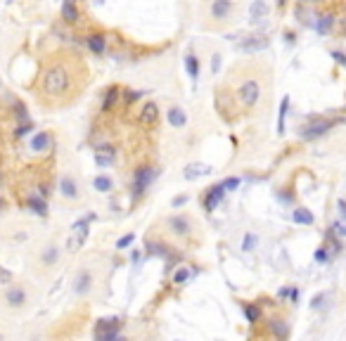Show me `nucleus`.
<instances>
[{"mask_svg": "<svg viewBox=\"0 0 346 341\" xmlns=\"http://www.w3.org/2000/svg\"><path fill=\"white\" fill-rule=\"evenodd\" d=\"M40 90L48 97H64L71 90V71L62 62L48 64L40 76Z\"/></svg>", "mask_w": 346, "mask_h": 341, "instance_id": "f257e3e1", "label": "nucleus"}, {"mask_svg": "<svg viewBox=\"0 0 346 341\" xmlns=\"http://www.w3.org/2000/svg\"><path fill=\"white\" fill-rule=\"evenodd\" d=\"M263 95V88H261V81L259 79H244V81L237 85L235 90V100L242 109H252L259 105V100Z\"/></svg>", "mask_w": 346, "mask_h": 341, "instance_id": "f03ea898", "label": "nucleus"}, {"mask_svg": "<svg viewBox=\"0 0 346 341\" xmlns=\"http://www.w3.org/2000/svg\"><path fill=\"white\" fill-rule=\"evenodd\" d=\"M95 285H97V277H95V273L88 265H81L79 270L74 273V277H71V291H74V296H79V299L90 296Z\"/></svg>", "mask_w": 346, "mask_h": 341, "instance_id": "7ed1b4c3", "label": "nucleus"}, {"mask_svg": "<svg viewBox=\"0 0 346 341\" xmlns=\"http://www.w3.org/2000/svg\"><path fill=\"white\" fill-rule=\"evenodd\" d=\"M237 12V0H209V19L216 26H223L228 22H232V14Z\"/></svg>", "mask_w": 346, "mask_h": 341, "instance_id": "20e7f679", "label": "nucleus"}, {"mask_svg": "<svg viewBox=\"0 0 346 341\" xmlns=\"http://www.w3.org/2000/svg\"><path fill=\"white\" fill-rule=\"evenodd\" d=\"M2 303L10 311H24L29 306V289L19 282H10L2 291Z\"/></svg>", "mask_w": 346, "mask_h": 341, "instance_id": "39448f33", "label": "nucleus"}, {"mask_svg": "<svg viewBox=\"0 0 346 341\" xmlns=\"http://www.w3.org/2000/svg\"><path fill=\"white\" fill-rule=\"evenodd\" d=\"M334 123L337 121H330V119H313L299 131V135H301V140H318V137L327 135L332 131Z\"/></svg>", "mask_w": 346, "mask_h": 341, "instance_id": "423d86ee", "label": "nucleus"}, {"mask_svg": "<svg viewBox=\"0 0 346 341\" xmlns=\"http://www.w3.org/2000/svg\"><path fill=\"white\" fill-rule=\"evenodd\" d=\"M157 173H159V171H154L152 166H143V168H138V171H135V176H133V197H135V199L145 194L147 187L154 183Z\"/></svg>", "mask_w": 346, "mask_h": 341, "instance_id": "0eeeda50", "label": "nucleus"}, {"mask_svg": "<svg viewBox=\"0 0 346 341\" xmlns=\"http://www.w3.org/2000/svg\"><path fill=\"white\" fill-rule=\"evenodd\" d=\"M59 259H62V249H59V244H55V242H48V244L40 246V251H38V263H40V268H45V270H53L55 265L59 263Z\"/></svg>", "mask_w": 346, "mask_h": 341, "instance_id": "6e6552de", "label": "nucleus"}, {"mask_svg": "<svg viewBox=\"0 0 346 341\" xmlns=\"http://www.w3.org/2000/svg\"><path fill=\"white\" fill-rule=\"evenodd\" d=\"M57 190H59V197H62V199H67V202H79V199H81L79 183H76V178L69 176V173H64V176L59 178Z\"/></svg>", "mask_w": 346, "mask_h": 341, "instance_id": "1a4fd4ad", "label": "nucleus"}, {"mask_svg": "<svg viewBox=\"0 0 346 341\" xmlns=\"http://www.w3.org/2000/svg\"><path fill=\"white\" fill-rule=\"evenodd\" d=\"M166 225H169V230L175 235V237H187V235H192V218L185 216V213H178V216H171V218L166 220Z\"/></svg>", "mask_w": 346, "mask_h": 341, "instance_id": "9d476101", "label": "nucleus"}, {"mask_svg": "<svg viewBox=\"0 0 346 341\" xmlns=\"http://www.w3.org/2000/svg\"><path fill=\"white\" fill-rule=\"evenodd\" d=\"M138 121L140 126H145V128H152L154 123L159 121V105L157 102H145L143 107H140V116H138Z\"/></svg>", "mask_w": 346, "mask_h": 341, "instance_id": "9b49d317", "label": "nucleus"}, {"mask_svg": "<svg viewBox=\"0 0 346 341\" xmlns=\"http://www.w3.org/2000/svg\"><path fill=\"white\" fill-rule=\"evenodd\" d=\"M223 197H226V190H223V185L218 183V185H211L209 190L204 192V199H202V204H204V209L211 213L213 209L223 202Z\"/></svg>", "mask_w": 346, "mask_h": 341, "instance_id": "f8f14e48", "label": "nucleus"}, {"mask_svg": "<svg viewBox=\"0 0 346 341\" xmlns=\"http://www.w3.org/2000/svg\"><path fill=\"white\" fill-rule=\"evenodd\" d=\"M266 327L278 341H287V339H289V322H287L285 317H268Z\"/></svg>", "mask_w": 346, "mask_h": 341, "instance_id": "ddd939ff", "label": "nucleus"}, {"mask_svg": "<svg viewBox=\"0 0 346 341\" xmlns=\"http://www.w3.org/2000/svg\"><path fill=\"white\" fill-rule=\"evenodd\" d=\"M50 147H53V135L48 131H38V133H33V137L29 140V150L36 152V154H43V152H48Z\"/></svg>", "mask_w": 346, "mask_h": 341, "instance_id": "4468645a", "label": "nucleus"}, {"mask_svg": "<svg viewBox=\"0 0 346 341\" xmlns=\"http://www.w3.org/2000/svg\"><path fill=\"white\" fill-rule=\"evenodd\" d=\"M268 48V38L266 36H249V38H244L240 43V50L242 52H247V55H252V52H261V50H266Z\"/></svg>", "mask_w": 346, "mask_h": 341, "instance_id": "2eb2a0df", "label": "nucleus"}, {"mask_svg": "<svg viewBox=\"0 0 346 341\" xmlns=\"http://www.w3.org/2000/svg\"><path fill=\"white\" fill-rule=\"evenodd\" d=\"M213 168L209 164H187L185 171H183V178L185 180H195V178H204V176H211Z\"/></svg>", "mask_w": 346, "mask_h": 341, "instance_id": "dca6fc26", "label": "nucleus"}, {"mask_svg": "<svg viewBox=\"0 0 346 341\" xmlns=\"http://www.w3.org/2000/svg\"><path fill=\"white\" fill-rule=\"evenodd\" d=\"M27 206L31 213H36V216H40V218H45L48 216V202L43 199V197H38V194H29L27 197Z\"/></svg>", "mask_w": 346, "mask_h": 341, "instance_id": "f3484780", "label": "nucleus"}, {"mask_svg": "<svg viewBox=\"0 0 346 341\" xmlns=\"http://www.w3.org/2000/svg\"><path fill=\"white\" fill-rule=\"evenodd\" d=\"M330 301H332V294H330V291H318V294L311 299L308 306H311V311H313V313H322V311H327V308L332 306Z\"/></svg>", "mask_w": 346, "mask_h": 341, "instance_id": "a211bd4d", "label": "nucleus"}, {"mask_svg": "<svg viewBox=\"0 0 346 341\" xmlns=\"http://www.w3.org/2000/svg\"><path fill=\"white\" fill-rule=\"evenodd\" d=\"M292 223H296V225H316V216L306 206H296L292 211Z\"/></svg>", "mask_w": 346, "mask_h": 341, "instance_id": "6ab92c4d", "label": "nucleus"}, {"mask_svg": "<svg viewBox=\"0 0 346 341\" xmlns=\"http://www.w3.org/2000/svg\"><path fill=\"white\" fill-rule=\"evenodd\" d=\"M114 157H116L114 147L105 145V147H100V150L95 152V164L97 166H112L114 164Z\"/></svg>", "mask_w": 346, "mask_h": 341, "instance_id": "aec40b11", "label": "nucleus"}, {"mask_svg": "<svg viewBox=\"0 0 346 341\" xmlns=\"http://www.w3.org/2000/svg\"><path fill=\"white\" fill-rule=\"evenodd\" d=\"M119 88L116 85H112V88H107L105 97H102V114H109V111L114 109V105L119 102Z\"/></svg>", "mask_w": 346, "mask_h": 341, "instance_id": "412c9836", "label": "nucleus"}, {"mask_svg": "<svg viewBox=\"0 0 346 341\" xmlns=\"http://www.w3.org/2000/svg\"><path fill=\"white\" fill-rule=\"evenodd\" d=\"M166 119H169V123H171L173 128H185L187 114L180 107H171V109L166 111Z\"/></svg>", "mask_w": 346, "mask_h": 341, "instance_id": "4be33fe9", "label": "nucleus"}, {"mask_svg": "<svg viewBox=\"0 0 346 341\" xmlns=\"http://www.w3.org/2000/svg\"><path fill=\"white\" fill-rule=\"evenodd\" d=\"M242 313H244V320H247L249 325H256V322L261 320V308H259V303L244 301V303H242Z\"/></svg>", "mask_w": 346, "mask_h": 341, "instance_id": "5701e85b", "label": "nucleus"}, {"mask_svg": "<svg viewBox=\"0 0 346 341\" xmlns=\"http://www.w3.org/2000/svg\"><path fill=\"white\" fill-rule=\"evenodd\" d=\"M62 19L69 24H76L79 22V7L74 0H62Z\"/></svg>", "mask_w": 346, "mask_h": 341, "instance_id": "b1692460", "label": "nucleus"}, {"mask_svg": "<svg viewBox=\"0 0 346 341\" xmlns=\"http://www.w3.org/2000/svg\"><path fill=\"white\" fill-rule=\"evenodd\" d=\"M86 43H88L90 52H95V55H102V52L107 50V41H105V36H102V33H93V36H88Z\"/></svg>", "mask_w": 346, "mask_h": 341, "instance_id": "393cba45", "label": "nucleus"}, {"mask_svg": "<svg viewBox=\"0 0 346 341\" xmlns=\"http://www.w3.org/2000/svg\"><path fill=\"white\" fill-rule=\"evenodd\" d=\"M192 275H195V270L192 268H187V265H178V270L173 273V285H178V287H185L190 280H192Z\"/></svg>", "mask_w": 346, "mask_h": 341, "instance_id": "a878e982", "label": "nucleus"}, {"mask_svg": "<svg viewBox=\"0 0 346 341\" xmlns=\"http://www.w3.org/2000/svg\"><path fill=\"white\" fill-rule=\"evenodd\" d=\"M299 287L296 285H285L282 289L278 291V301H289V303H296L299 301Z\"/></svg>", "mask_w": 346, "mask_h": 341, "instance_id": "bb28decb", "label": "nucleus"}, {"mask_svg": "<svg viewBox=\"0 0 346 341\" xmlns=\"http://www.w3.org/2000/svg\"><path fill=\"white\" fill-rule=\"evenodd\" d=\"M93 190L95 192H102V194H107V192L114 190V180L109 176H95L93 178Z\"/></svg>", "mask_w": 346, "mask_h": 341, "instance_id": "cd10ccee", "label": "nucleus"}, {"mask_svg": "<svg viewBox=\"0 0 346 341\" xmlns=\"http://www.w3.org/2000/svg\"><path fill=\"white\" fill-rule=\"evenodd\" d=\"M185 69H187V76H190L192 81L200 79V59L192 55V52H187L185 55Z\"/></svg>", "mask_w": 346, "mask_h": 341, "instance_id": "c85d7f7f", "label": "nucleus"}, {"mask_svg": "<svg viewBox=\"0 0 346 341\" xmlns=\"http://www.w3.org/2000/svg\"><path fill=\"white\" fill-rule=\"evenodd\" d=\"M287 114H289V97H282V102H280V114H278V135H285Z\"/></svg>", "mask_w": 346, "mask_h": 341, "instance_id": "c756f323", "label": "nucleus"}, {"mask_svg": "<svg viewBox=\"0 0 346 341\" xmlns=\"http://www.w3.org/2000/svg\"><path fill=\"white\" fill-rule=\"evenodd\" d=\"M268 14L266 0H254L252 2V22H263Z\"/></svg>", "mask_w": 346, "mask_h": 341, "instance_id": "7c9ffc66", "label": "nucleus"}, {"mask_svg": "<svg viewBox=\"0 0 346 341\" xmlns=\"http://www.w3.org/2000/svg\"><path fill=\"white\" fill-rule=\"evenodd\" d=\"M147 254H152V256H161V259H169L171 256V249L169 244H164V242H147Z\"/></svg>", "mask_w": 346, "mask_h": 341, "instance_id": "2f4dec72", "label": "nucleus"}, {"mask_svg": "<svg viewBox=\"0 0 346 341\" xmlns=\"http://www.w3.org/2000/svg\"><path fill=\"white\" fill-rule=\"evenodd\" d=\"M332 24H334L332 14H322V17H318V22H316V28H318V33L327 36V33H330V28H332Z\"/></svg>", "mask_w": 346, "mask_h": 341, "instance_id": "473e14b6", "label": "nucleus"}, {"mask_svg": "<svg viewBox=\"0 0 346 341\" xmlns=\"http://www.w3.org/2000/svg\"><path fill=\"white\" fill-rule=\"evenodd\" d=\"M256 246H259V237H256L254 232H247V235L242 237V251L249 254V251H254Z\"/></svg>", "mask_w": 346, "mask_h": 341, "instance_id": "72a5a7b5", "label": "nucleus"}, {"mask_svg": "<svg viewBox=\"0 0 346 341\" xmlns=\"http://www.w3.org/2000/svg\"><path fill=\"white\" fill-rule=\"evenodd\" d=\"M12 111H14V119L19 123H29V111H27V107H24V102H14Z\"/></svg>", "mask_w": 346, "mask_h": 341, "instance_id": "f704fd0d", "label": "nucleus"}, {"mask_svg": "<svg viewBox=\"0 0 346 341\" xmlns=\"http://www.w3.org/2000/svg\"><path fill=\"white\" fill-rule=\"evenodd\" d=\"M31 131H33V123H31V121H29V123H19V126L14 128L12 135L17 137V140H22V137H27L29 133H31Z\"/></svg>", "mask_w": 346, "mask_h": 341, "instance_id": "c9c22d12", "label": "nucleus"}, {"mask_svg": "<svg viewBox=\"0 0 346 341\" xmlns=\"http://www.w3.org/2000/svg\"><path fill=\"white\" fill-rule=\"evenodd\" d=\"M330 261H332V254H330V249H327V246H320L318 251H316V263L325 265V263H330Z\"/></svg>", "mask_w": 346, "mask_h": 341, "instance_id": "e433bc0d", "label": "nucleus"}, {"mask_svg": "<svg viewBox=\"0 0 346 341\" xmlns=\"http://www.w3.org/2000/svg\"><path fill=\"white\" fill-rule=\"evenodd\" d=\"M133 242H135V232H128V235H123V237H119V239H116V244H114V246H116V249H119V251H121V249H128V246L133 244Z\"/></svg>", "mask_w": 346, "mask_h": 341, "instance_id": "4c0bfd02", "label": "nucleus"}, {"mask_svg": "<svg viewBox=\"0 0 346 341\" xmlns=\"http://www.w3.org/2000/svg\"><path fill=\"white\" fill-rule=\"evenodd\" d=\"M330 232H332L337 239H346V223H342V220H337V223H332V228H330Z\"/></svg>", "mask_w": 346, "mask_h": 341, "instance_id": "58836bf2", "label": "nucleus"}, {"mask_svg": "<svg viewBox=\"0 0 346 341\" xmlns=\"http://www.w3.org/2000/svg\"><path fill=\"white\" fill-rule=\"evenodd\" d=\"M240 178H235V176H230V178H226V180H223V183H221V185H223V190L226 192H235L237 190V187H240Z\"/></svg>", "mask_w": 346, "mask_h": 341, "instance_id": "ea45409f", "label": "nucleus"}, {"mask_svg": "<svg viewBox=\"0 0 346 341\" xmlns=\"http://www.w3.org/2000/svg\"><path fill=\"white\" fill-rule=\"evenodd\" d=\"M187 199H190L187 194H180V197H173V199H171V206H173V209H180V206H185V204H187Z\"/></svg>", "mask_w": 346, "mask_h": 341, "instance_id": "a19ab883", "label": "nucleus"}, {"mask_svg": "<svg viewBox=\"0 0 346 341\" xmlns=\"http://www.w3.org/2000/svg\"><path fill=\"white\" fill-rule=\"evenodd\" d=\"M330 57H332L334 62H337V64H342V67H346V55L344 52H339V50H332V52H330Z\"/></svg>", "mask_w": 346, "mask_h": 341, "instance_id": "79ce46f5", "label": "nucleus"}, {"mask_svg": "<svg viewBox=\"0 0 346 341\" xmlns=\"http://www.w3.org/2000/svg\"><path fill=\"white\" fill-rule=\"evenodd\" d=\"M0 282H2V285H10V282H12V273L5 270L2 265H0Z\"/></svg>", "mask_w": 346, "mask_h": 341, "instance_id": "37998d69", "label": "nucleus"}, {"mask_svg": "<svg viewBox=\"0 0 346 341\" xmlns=\"http://www.w3.org/2000/svg\"><path fill=\"white\" fill-rule=\"evenodd\" d=\"M218 69H221V55L216 52V55L211 57V71L213 74H218Z\"/></svg>", "mask_w": 346, "mask_h": 341, "instance_id": "c03bdc74", "label": "nucleus"}, {"mask_svg": "<svg viewBox=\"0 0 346 341\" xmlns=\"http://www.w3.org/2000/svg\"><path fill=\"white\" fill-rule=\"evenodd\" d=\"M143 95H145V93H138V90H128V93H126V102H135L138 97H143Z\"/></svg>", "mask_w": 346, "mask_h": 341, "instance_id": "a18cd8bd", "label": "nucleus"}, {"mask_svg": "<svg viewBox=\"0 0 346 341\" xmlns=\"http://www.w3.org/2000/svg\"><path fill=\"white\" fill-rule=\"evenodd\" d=\"M337 206H339V213H342V218L346 220V202H344V199H339V202H337Z\"/></svg>", "mask_w": 346, "mask_h": 341, "instance_id": "49530a36", "label": "nucleus"}, {"mask_svg": "<svg viewBox=\"0 0 346 341\" xmlns=\"http://www.w3.org/2000/svg\"><path fill=\"white\" fill-rule=\"evenodd\" d=\"M131 261H133V263H138V261H140V251H138V249L131 254Z\"/></svg>", "mask_w": 346, "mask_h": 341, "instance_id": "de8ad7c7", "label": "nucleus"}, {"mask_svg": "<svg viewBox=\"0 0 346 341\" xmlns=\"http://www.w3.org/2000/svg\"><path fill=\"white\" fill-rule=\"evenodd\" d=\"M5 206H7V204H5V199L0 197V213H5Z\"/></svg>", "mask_w": 346, "mask_h": 341, "instance_id": "09e8293b", "label": "nucleus"}, {"mask_svg": "<svg viewBox=\"0 0 346 341\" xmlns=\"http://www.w3.org/2000/svg\"><path fill=\"white\" fill-rule=\"evenodd\" d=\"M301 5H311V2H318V0H299Z\"/></svg>", "mask_w": 346, "mask_h": 341, "instance_id": "8fccbe9b", "label": "nucleus"}, {"mask_svg": "<svg viewBox=\"0 0 346 341\" xmlns=\"http://www.w3.org/2000/svg\"><path fill=\"white\" fill-rule=\"evenodd\" d=\"M102 2H105V0H95V5H102Z\"/></svg>", "mask_w": 346, "mask_h": 341, "instance_id": "3c124183", "label": "nucleus"}, {"mask_svg": "<svg viewBox=\"0 0 346 341\" xmlns=\"http://www.w3.org/2000/svg\"><path fill=\"white\" fill-rule=\"evenodd\" d=\"M0 341H5V337H2V334H0Z\"/></svg>", "mask_w": 346, "mask_h": 341, "instance_id": "603ef678", "label": "nucleus"}, {"mask_svg": "<svg viewBox=\"0 0 346 341\" xmlns=\"http://www.w3.org/2000/svg\"><path fill=\"white\" fill-rule=\"evenodd\" d=\"M175 341H183V339H175Z\"/></svg>", "mask_w": 346, "mask_h": 341, "instance_id": "864d4df0", "label": "nucleus"}, {"mask_svg": "<svg viewBox=\"0 0 346 341\" xmlns=\"http://www.w3.org/2000/svg\"><path fill=\"white\" fill-rule=\"evenodd\" d=\"M0 178H2V176H0Z\"/></svg>", "mask_w": 346, "mask_h": 341, "instance_id": "5fc2aeb1", "label": "nucleus"}]
</instances>
